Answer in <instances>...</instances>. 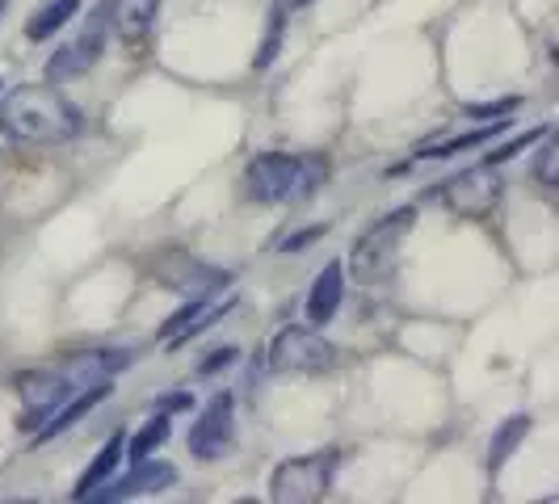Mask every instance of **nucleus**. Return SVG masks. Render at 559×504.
Masks as SVG:
<instances>
[{
  "label": "nucleus",
  "mask_w": 559,
  "mask_h": 504,
  "mask_svg": "<svg viewBox=\"0 0 559 504\" xmlns=\"http://www.w3.org/2000/svg\"><path fill=\"white\" fill-rule=\"evenodd\" d=\"M0 127L17 143H63L81 131V113L56 84H22L0 101Z\"/></svg>",
  "instance_id": "1"
},
{
  "label": "nucleus",
  "mask_w": 559,
  "mask_h": 504,
  "mask_svg": "<svg viewBox=\"0 0 559 504\" xmlns=\"http://www.w3.org/2000/svg\"><path fill=\"white\" fill-rule=\"evenodd\" d=\"M329 177V165L320 156H286V152H261L245 168V194L252 202H304Z\"/></svg>",
  "instance_id": "2"
},
{
  "label": "nucleus",
  "mask_w": 559,
  "mask_h": 504,
  "mask_svg": "<svg viewBox=\"0 0 559 504\" xmlns=\"http://www.w3.org/2000/svg\"><path fill=\"white\" fill-rule=\"evenodd\" d=\"M341 463V449H311L299 458H286L270 476V501L274 504H316L329 496Z\"/></svg>",
  "instance_id": "3"
},
{
  "label": "nucleus",
  "mask_w": 559,
  "mask_h": 504,
  "mask_svg": "<svg viewBox=\"0 0 559 504\" xmlns=\"http://www.w3.org/2000/svg\"><path fill=\"white\" fill-rule=\"evenodd\" d=\"M336 349L333 340H324L311 328H282L274 340H270V370L278 374H324L336 365Z\"/></svg>",
  "instance_id": "4"
},
{
  "label": "nucleus",
  "mask_w": 559,
  "mask_h": 504,
  "mask_svg": "<svg viewBox=\"0 0 559 504\" xmlns=\"http://www.w3.org/2000/svg\"><path fill=\"white\" fill-rule=\"evenodd\" d=\"M413 224H417V211H413V206H400L392 215H383L374 227H366L362 236L354 240V249H349L354 269H358V274H379L395 252H400V244H404V236L413 231Z\"/></svg>",
  "instance_id": "5"
},
{
  "label": "nucleus",
  "mask_w": 559,
  "mask_h": 504,
  "mask_svg": "<svg viewBox=\"0 0 559 504\" xmlns=\"http://www.w3.org/2000/svg\"><path fill=\"white\" fill-rule=\"evenodd\" d=\"M501 190L504 185L501 177H497V165H479L442 181L438 197L447 202L454 215H463V219H488L497 211V202H501Z\"/></svg>",
  "instance_id": "6"
},
{
  "label": "nucleus",
  "mask_w": 559,
  "mask_h": 504,
  "mask_svg": "<svg viewBox=\"0 0 559 504\" xmlns=\"http://www.w3.org/2000/svg\"><path fill=\"white\" fill-rule=\"evenodd\" d=\"M231 412H236V404H231L227 392L206 399V408H202L198 420L190 424V454H194L198 463L224 458V449L231 446Z\"/></svg>",
  "instance_id": "7"
},
{
  "label": "nucleus",
  "mask_w": 559,
  "mask_h": 504,
  "mask_svg": "<svg viewBox=\"0 0 559 504\" xmlns=\"http://www.w3.org/2000/svg\"><path fill=\"white\" fill-rule=\"evenodd\" d=\"M102 17L114 26L118 43L131 51V56H143L152 34H156V17H160V0H110L102 9Z\"/></svg>",
  "instance_id": "8"
},
{
  "label": "nucleus",
  "mask_w": 559,
  "mask_h": 504,
  "mask_svg": "<svg viewBox=\"0 0 559 504\" xmlns=\"http://www.w3.org/2000/svg\"><path fill=\"white\" fill-rule=\"evenodd\" d=\"M177 483V471L168 467V463H152V458H143L131 467V476L114 479L106 492H88L84 501H131V496H156V492H165Z\"/></svg>",
  "instance_id": "9"
},
{
  "label": "nucleus",
  "mask_w": 559,
  "mask_h": 504,
  "mask_svg": "<svg viewBox=\"0 0 559 504\" xmlns=\"http://www.w3.org/2000/svg\"><path fill=\"white\" fill-rule=\"evenodd\" d=\"M106 51V22H93V26L76 34L72 43H63L51 63H47V76L51 81H63V76H76V72H88Z\"/></svg>",
  "instance_id": "10"
},
{
  "label": "nucleus",
  "mask_w": 559,
  "mask_h": 504,
  "mask_svg": "<svg viewBox=\"0 0 559 504\" xmlns=\"http://www.w3.org/2000/svg\"><path fill=\"white\" fill-rule=\"evenodd\" d=\"M236 299H190V308H181L173 320H168L160 336H165L168 345H181V340H190V336L206 333L215 320H224L227 311H231Z\"/></svg>",
  "instance_id": "11"
},
{
  "label": "nucleus",
  "mask_w": 559,
  "mask_h": 504,
  "mask_svg": "<svg viewBox=\"0 0 559 504\" xmlns=\"http://www.w3.org/2000/svg\"><path fill=\"white\" fill-rule=\"evenodd\" d=\"M341 299H345V269H341V261H329V265L316 274V281H311V295H308L311 328H324L336 315V308H341Z\"/></svg>",
  "instance_id": "12"
},
{
  "label": "nucleus",
  "mask_w": 559,
  "mask_h": 504,
  "mask_svg": "<svg viewBox=\"0 0 559 504\" xmlns=\"http://www.w3.org/2000/svg\"><path fill=\"white\" fill-rule=\"evenodd\" d=\"M160 278H165L173 290L190 295V299H206L211 290L227 286V281H231V274L206 269V265H198V261H186V256H173V265H165V269H160Z\"/></svg>",
  "instance_id": "13"
},
{
  "label": "nucleus",
  "mask_w": 559,
  "mask_h": 504,
  "mask_svg": "<svg viewBox=\"0 0 559 504\" xmlns=\"http://www.w3.org/2000/svg\"><path fill=\"white\" fill-rule=\"evenodd\" d=\"M106 395H110V379H102V383H93V387L76 392L68 404H59L56 412L38 424V442H47V437H56V433H63V429H72V424H76L84 412H93V408H97Z\"/></svg>",
  "instance_id": "14"
},
{
  "label": "nucleus",
  "mask_w": 559,
  "mask_h": 504,
  "mask_svg": "<svg viewBox=\"0 0 559 504\" xmlns=\"http://www.w3.org/2000/svg\"><path fill=\"white\" fill-rule=\"evenodd\" d=\"M122 449H127V437H122V433H114L110 442L102 446V454L93 458V467H88V471L81 476V483H76V492H72L76 501H84L88 492H97V488H102V483L114 476V467L122 463Z\"/></svg>",
  "instance_id": "15"
},
{
  "label": "nucleus",
  "mask_w": 559,
  "mask_h": 504,
  "mask_svg": "<svg viewBox=\"0 0 559 504\" xmlns=\"http://www.w3.org/2000/svg\"><path fill=\"white\" fill-rule=\"evenodd\" d=\"M526 433H531V412H518V417H509L501 429H497V437H492V446H488V471H492V476L509 463V454L526 442Z\"/></svg>",
  "instance_id": "16"
},
{
  "label": "nucleus",
  "mask_w": 559,
  "mask_h": 504,
  "mask_svg": "<svg viewBox=\"0 0 559 504\" xmlns=\"http://www.w3.org/2000/svg\"><path fill=\"white\" fill-rule=\"evenodd\" d=\"M76 9H81V0H51V4H43V9L34 13V22L26 26V34L34 43H43V38H51L59 26H68V22L76 17Z\"/></svg>",
  "instance_id": "17"
},
{
  "label": "nucleus",
  "mask_w": 559,
  "mask_h": 504,
  "mask_svg": "<svg viewBox=\"0 0 559 504\" xmlns=\"http://www.w3.org/2000/svg\"><path fill=\"white\" fill-rule=\"evenodd\" d=\"M168 429H173V424H168V417H165V412H156V417L147 420L140 433L127 442V449H122V454H127L131 463H143V458H152V454H156V449L168 442Z\"/></svg>",
  "instance_id": "18"
},
{
  "label": "nucleus",
  "mask_w": 559,
  "mask_h": 504,
  "mask_svg": "<svg viewBox=\"0 0 559 504\" xmlns=\"http://www.w3.org/2000/svg\"><path fill=\"white\" fill-rule=\"evenodd\" d=\"M509 122H492V127H479V131H472V135H459V140H447L438 143V147H425L420 156H429V160H447V156H454V152H467V147H484V143H492L497 135H501Z\"/></svg>",
  "instance_id": "19"
},
{
  "label": "nucleus",
  "mask_w": 559,
  "mask_h": 504,
  "mask_svg": "<svg viewBox=\"0 0 559 504\" xmlns=\"http://www.w3.org/2000/svg\"><path fill=\"white\" fill-rule=\"evenodd\" d=\"M282 26H286V13H282V9H274V13H270V34H265V43H261V56L252 59L257 68H270V63L278 59V47H282Z\"/></svg>",
  "instance_id": "20"
},
{
  "label": "nucleus",
  "mask_w": 559,
  "mask_h": 504,
  "mask_svg": "<svg viewBox=\"0 0 559 504\" xmlns=\"http://www.w3.org/2000/svg\"><path fill=\"white\" fill-rule=\"evenodd\" d=\"M556 156H559V143L547 140L538 147V165H534V177H538V185H547V190H556Z\"/></svg>",
  "instance_id": "21"
},
{
  "label": "nucleus",
  "mask_w": 559,
  "mask_h": 504,
  "mask_svg": "<svg viewBox=\"0 0 559 504\" xmlns=\"http://www.w3.org/2000/svg\"><path fill=\"white\" fill-rule=\"evenodd\" d=\"M236 353H240V349H231V345H227V349H215V358L202 362V374H211V370H219V365H231L236 362Z\"/></svg>",
  "instance_id": "22"
},
{
  "label": "nucleus",
  "mask_w": 559,
  "mask_h": 504,
  "mask_svg": "<svg viewBox=\"0 0 559 504\" xmlns=\"http://www.w3.org/2000/svg\"><path fill=\"white\" fill-rule=\"evenodd\" d=\"M316 236H324V227H311V231H299V236H290V240L282 244V252H299L304 244H311Z\"/></svg>",
  "instance_id": "23"
},
{
  "label": "nucleus",
  "mask_w": 559,
  "mask_h": 504,
  "mask_svg": "<svg viewBox=\"0 0 559 504\" xmlns=\"http://www.w3.org/2000/svg\"><path fill=\"white\" fill-rule=\"evenodd\" d=\"M513 106H518V101H501V106H472V118H488V113H504V110H513Z\"/></svg>",
  "instance_id": "24"
},
{
  "label": "nucleus",
  "mask_w": 559,
  "mask_h": 504,
  "mask_svg": "<svg viewBox=\"0 0 559 504\" xmlns=\"http://www.w3.org/2000/svg\"><path fill=\"white\" fill-rule=\"evenodd\" d=\"M290 4H308V0H290Z\"/></svg>",
  "instance_id": "25"
},
{
  "label": "nucleus",
  "mask_w": 559,
  "mask_h": 504,
  "mask_svg": "<svg viewBox=\"0 0 559 504\" xmlns=\"http://www.w3.org/2000/svg\"><path fill=\"white\" fill-rule=\"evenodd\" d=\"M0 13H4V0H0Z\"/></svg>",
  "instance_id": "26"
}]
</instances>
